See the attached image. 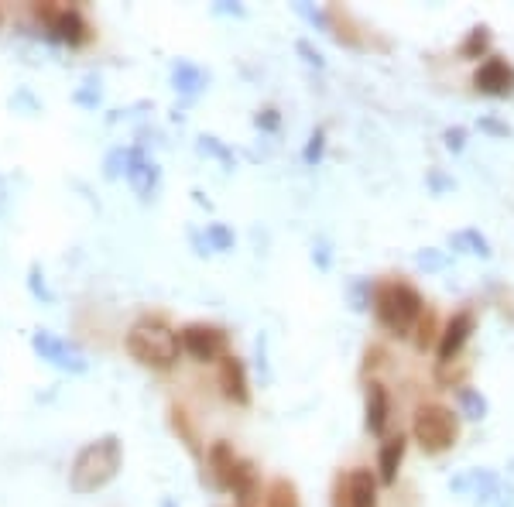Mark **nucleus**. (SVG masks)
Segmentation results:
<instances>
[{"mask_svg":"<svg viewBox=\"0 0 514 507\" xmlns=\"http://www.w3.org/2000/svg\"><path fill=\"white\" fill-rule=\"evenodd\" d=\"M120 466H124V442H120V436H114V432H107V436L86 442V446L72 456L69 490L79 497L96 494V490L114 484Z\"/></svg>","mask_w":514,"mask_h":507,"instance_id":"1","label":"nucleus"},{"mask_svg":"<svg viewBox=\"0 0 514 507\" xmlns=\"http://www.w3.org/2000/svg\"><path fill=\"white\" fill-rule=\"evenodd\" d=\"M425 299L422 292L412 285V281H381L374 295V316L377 323L388 329L398 340H408V336L419 329L425 319Z\"/></svg>","mask_w":514,"mask_h":507,"instance_id":"2","label":"nucleus"},{"mask_svg":"<svg viewBox=\"0 0 514 507\" xmlns=\"http://www.w3.org/2000/svg\"><path fill=\"white\" fill-rule=\"evenodd\" d=\"M124 350L131 353V360H138L144 367L168 370L179 364L182 357V340L165 319H138L124 336Z\"/></svg>","mask_w":514,"mask_h":507,"instance_id":"3","label":"nucleus"},{"mask_svg":"<svg viewBox=\"0 0 514 507\" xmlns=\"http://www.w3.org/2000/svg\"><path fill=\"white\" fill-rule=\"evenodd\" d=\"M412 439L425 456H443L460 439V415L446 405H419L412 415Z\"/></svg>","mask_w":514,"mask_h":507,"instance_id":"4","label":"nucleus"},{"mask_svg":"<svg viewBox=\"0 0 514 507\" xmlns=\"http://www.w3.org/2000/svg\"><path fill=\"white\" fill-rule=\"evenodd\" d=\"M31 18L38 21V28L45 31V38L62 42L69 48H79V45H86L93 38L90 21H86V14L79 11L76 4H55V0L31 4Z\"/></svg>","mask_w":514,"mask_h":507,"instance_id":"5","label":"nucleus"},{"mask_svg":"<svg viewBox=\"0 0 514 507\" xmlns=\"http://www.w3.org/2000/svg\"><path fill=\"white\" fill-rule=\"evenodd\" d=\"M182 353H189L196 364H216L230 357V333L213 323H186L179 329Z\"/></svg>","mask_w":514,"mask_h":507,"instance_id":"6","label":"nucleus"},{"mask_svg":"<svg viewBox=\"0 0 514 507\" xmlns=\"http://www.w3.org/2000/svg\"><path fill=\"white\" fill-rule=\"evenodd\" d=\"M31 350H35L45 364H52L55 370H66V374H86V370H90L86 353L79 350L76 343L52 333V329H35V333H31Z\"/></svg>","mask_w":514,"mask_h":507,"instance_id":"7","label":"nucleus"},{"mask_svg":"<svg viewBox=\"0 0 514 507\" xmlns=\"http://www.w3.org/2000/svg\"><path fill=\"white\" fill-rule=\"evenodd\" d=\"M449 490H453L456 497H470L473 507H494L501 501L504 484L491 466H470V470L449 477Z\"/></svg>","mask_w":514,"mask_h":507,"instance_id":"8","label":"nucleus"},{"mask_svg":"<svg viewBox=\"0 0 514 507\" xmlns=\"http://www.w3.org/2000/svg\"><path fill=\"white\" fill-rule=\"evenodd\" d=\"M131 192L141 203H151L162 189V165L144 151V144H127V172H124Z\"/></svg>","mask_w":514,"mask_h":507,"instance_id":"9","label":"nucleus"},{"mask_svg":"<svg viewBox=\"0 0 514 507\" xmlns=\"http://www.w3.org/2000/svg\"><path fill=\"white\" fill-rule=\"evenodd\" d=\"M477 333V312L473 309H460L449 316V323L443 326L439 333V343H436V364L439 367H449L460 360V353L467 350V343L473 340Z\"/></svg>","mask_w":514,"mask_h":507,"instance_id":"10","label":"nucleus"},{"mask_svg":"<svg viewBox=\"0 0 514 507\" xmlns=\"http://www.w3.org/2000/svg\"><path fill=\"white\" fill-rule=\"evenodd\" d=\"M473 90L491 100H508L514 96V66L504 55H487L473 72Z\"/></svg>","mask_w":514,"mask_h":507,"instance_id":"11","label":"nucleus"},{"mask_svg":"<svg viewBox=\"0 0 514 507\" xmlns=\"http://www.w3.org/2000/svg\"><path fill=\"white\" fill-rule=\"evenodd\" d=\"M336 507H377V477L364 466L336 480Z\"/></svg>","mask_w":514,"mask_h":507,"instance_id":"12","label":"nucleus"},{"mask_svg":"<svg viewBox=\"0 0 514 507\" xmlns=\"http://www.w3.org/2000/svg\"><path fill=\"white\" fill-rule=\"evenodd\" d=\"M216 384H220L223 398L230 401V405H240L247 408L251 405V381H247V364L237 357V353H230V357L220 360V374H216Z\"/></svg>","mask_w":514,"mask_h":507,"instance_id":"13","label":"nucleus"},{"mask_svg":"<svg viewBox=\"0 0 514 507\" xmlns=\"http://www.w3.org/2000/svg\"><path fill=\"white\" fill-rule=\"evenodd\" d=\"M391 422V394L381 381H367L364 388V429L381 439Z\"/></svg>","mask_w":514,"mask_h":507,"instance_id":"14","label":"nucleus"},{"mask_svg":"<svg viewBox=\"0 0 514 507\" xmlns=\"http://www.w3.org/2000/svg\"><path fill=\"white\" fill-rule=\"evenodd\" d=\"M237 463L240 456L234 453V446L230 442H213L210 453H206V477H210V484L216 490H230L234 484V473H237Z\"/></svg>","mask_w":514,"mask_h":507,"instance_id":"15","label":"nucleus"},{"mask_svg":"<svg viewBox=\"0 0 514 507\" xmlns=\"http://www.w3.org/2000/svg\"><path fill=\"white\" fill-rule=\"evenodd\" d=\"M168 79H172V90L179 93L182 100H196L199 93L210 90V72H206L203 66H196V62H189V59H175Z\"/></svg>","mask_w":514,"mask_h":507,"instance_id":"16","label":"nucleus"},{"mask_svg":"<svg viewBox=\"0 0 514 507\" xmlns=\"http://www.w3.org/2000/svg\"><path fill=\"white\" fill-rule=\"evenodd\" d=\"M405 453H408V439L401 436H391V439H384L381 442V449H377V480L381 484H398V470H401V463H405Z\"/></svg>","mask_w":514,"mask_h":507,"instance_id":"17","label":"nucleus"},{"mask_svg":"<svg viewBox=\"0 0 514 507\" xmlns=\"http://www.w3.org/2000/svg\"><path fill=\"white\" fill-rule=\"evenodd\" d=\"M446 244H449V251L453 254H467V257H480V261H491L494 257V247H491V240L484 237L477 227H463V230H453L446 237Z\"/></svg>","mask_w":514,"mask_h":507,"instance_id":"18","label":"nucleus"},{"mask_svg":"<svg viewBox=\"0 0 514 507\" xmlns=\"http://www.w3.org/2000/svg\"><path fill=\"white\" fill-rule=\"evenodd\" d=\"M230 494L237 497L240 507H251L261 494V473L251 460H240L237 463V473H234V484H230Z\"/></svg>","mask_w":514,"mask_h":507,"instance_id":"19","label":"nucleus"},{"mask_svg":"<svg viewBox=\"0 0 514 507\" xmlns=\"http://www.w3.org/2000/svg\"><path fill=\"white\" fill-rule=\"evenodd\" d=\"M343 295H347L353 312H367V309H374L377 281L364 278V275H353V278H347V285H343Z\"/></svg>","mask_w":514,"mask_h":507,"instance_id":"20","label":"nucleus"},{"mask_svg":"<svg viewBox=\"0 0 514 507\" xmlns=\"http://www.w3.org/2000/svg\"><path fill=\"white\" fill-rule=\"evenodd\" d=\"M487 52H491V24H473L467 38L460 42V59L477 62V59H487Z\"/></svg>","mask_w":514,"mask_h":507,"instance_id":"21","label":"nucleus"},{"mask_svg":"<svg viewBox=\"0 0 514 507\" xmlns=\"http://www.w3.org/2000/svg\"><path fill=\"white\" fill-rule=\"evenodd\" d=\"M456 405H460V418L467 422H484L491 415V401L480 394V388H456Z\"/></svg>","mask_w":514,"mask_h":507,"instance_id":"22","label":"nucleus"},{"mask_svg":"<svg viewBox=\"0 0 514 507\" xmlns=\"http://www.w3.org/2000/svg\"><path fill=\"white\" fill-rule=\"evenodd\" d=\"M172 429L179 432V439L186 442V449H189L192 456H196V460H206L203 446H199V436H196V425H192V418H189L186 408H179V405L172 408Z\"/></svg>","mask_w":514,"mask_h":507,"instance_id":"23","label":"nucleus"},{"mask_svg":"<svg viewBox=\"0 0 514 507\" xmlns=\"http://www.w3.org/2000/svg\"><path fill=\"white\" fill-rule=\"evenodd\" d=\"M264 507H302L299 490H295L292 480H285V477L271 480L268 490H264Z\"/></svg>","mask_w":514,"mask_h":507,"instance_id":"24","label":"nucleus"},{"mask_svg":"<svg viewBox=\"0 0 514 507\" xmlns=\"http://www.w3.org/2000/svg\"><path fill=\"white\" fill-rule=\"evenodd\" d=\"M206 237V247H210V254H230L237 244V233L227 227V223H206L203 230Z\"/></svg>","mask_w":514,"mask_h":507,"instance_id":"25","label":"nucleus"},{"mask_svg":"<svg viewBox=\"0 0 514 507\" xmlns=\"http://www.w3.org/2000/svg\"><path fill=\"white\" fill-rule=\"evenodd\" d=\"M295 14H299L302 21H309L316 31H323V35H333V11H329V7L305 4V0H299V4H295Z\"/></svg>","mask_w":514,"mask_h":507,"instance_id":"26","label":"nucleus"},{"mask_svg":"<svg viewBox=\"0 0 514 507\" xmlns=\"http://www.w3.org/2000/svg\"><path fill=\"white\" fill-rule=\"evenodd\" d=\"M196 148L203 151V155L216 158V162H220L223 168H227V172H234V168H237V162H234V151H230L227 144H223L220 138H216V134H199Z\"/></svg>","mask_w":514,"mask_h":507,"instance_id":"27","label":"nucleus"},{"mask_svg":"<svg viewBox=\"0 0 514 507\" xmlns=\"http://www.w3.org/2000/svg\"><path fill=\"white\" fill-rule=\"evenodd\" d=\"M326 158V127H312L309 131V141L302 148V162L309 168H319Z\"/></svg>","mask_w":514,"mask_h":507,"instance_id":"28","label":"nucleus"},{"mask_svg":"<svg viewBox=\"0 0 514 507\" xmlns=\"http://www.w3.org/2000/svg\"><path fill=\"white\" fill-rule=\"evenodd\" d=\"M415 264L425 275H439V271L449 268V254L439 251V247H422V251H415Z\"/></svg>","mask_w":514,"mask_h":507,"instance_id":"29","label":"nucleus"},{"mask_svg":"<svg viewBox=\"0 0 514 507\" xmlns=\"http://www.w3.org/2000/svg\"><path fill=\"white\" fill-rule=\"evenodd\" d=\"M72 100H76L79 107H86V110H96V107H100V100H103L100 76H86V83L79 86L76 93H72Z\"/></svg>","mask_w":514,"mask_h":507,"instance_id":"30","label":"nucleus"},{"mask_svg":"<svg viewBox=\"0 0 514 507\" xmlns=\"http://www.w3.org/2000/svg\"><path fill=\"white\" fill-rule=\"evenodd\" d=\"M28 292L35 295L38 302H45V305H52V302H55L52 288H48V281H45L42 264H31V268H28Z\"/></svg>","mask_w":514,"mask_h":507,"instance_id":"31","label":"nucleus"},{"mask_svg":"<svg viewBox=\"0 0 514 507\" xmlns=\"http://www.w3.org/2000/svg\"><path fill=\"white\" fill-rule=\"evenodd\" d=\"M124 172H127V148L120 144V148H114L107 158H103V179L114 182V179H120Z\"/></svg>","mask_w":514,"mask_h":507,"instance_id":"32","label":"nucleus"},{"mask_svg":"<svg viewBox=\"0 0 514 507\" xmlns=\"http://www.w3.org/2000/svg\"><path fill=\"white\" fill-rule=\"evenodd\" d=\"M425 185H429L432 196H446V192L456 189L453 175H446L443 168H429V172H425Z\"/></svg>","mask_w":514,"mask_h":507,"instance_id":"33","label":"nucleus"},{"mask_svg":"<svg viewBox=\"0 0 514 507\" xmlns=\"http://www.w3.org/2000/svg\"><path fill=\"white\" fill-rule=\"evenodd\" d=\"M467 138H470L467 127L453 124V127H446V131H443V148L453 151V155H463V151H467Z\"/></svg>","mask_w":514,"mask_h":507,"instance_id":"34","label":"nucleus"},{"mask_svg":"<svg viewBox=\"0 0 514 507\" xmlns=\"http://www.w3.org/2000/svg\"><path fill=\"white\" fill-rule=\"evenodd\" d=\"M295 52L302 55V62H305V66H312V69H319V72L326 69V55L319 52V48L312 45V42H305V38H299V42H295Z\"/></svg>","mask_w":514,"mask_h":507,"instance_id":"35","label":"nucleus"},{"mask_svg":"<svg viewBox=\"0 0 514 507\" xmlns=\"http://www.w3.org/2000/svg\"><path fill=\"white\" fill-rule=\"evenodd\" d=\"M312 264L319 271L333 268V244H329V237H316V244H312Z\"/></svg>","mask_w":514,"mask_h":507,"instance_id":"36","label":"nucleus"},{"mask_svg":"<svg viewBox=\"0 0 514 507\" xmlns=\"http://www.w3.org/2000/svg\"><path fill=\"white\" fill-rule=\"evenodd\" d=\"M254 357H257V374H261V384H271V364H268V336H257L254 343Z\"/></svg>","mask_w":514,"mask_h":507,"instance_id":"37","label":"nucleus"},{"mask_svg":"<svg viewBox=\"0 0 514 507\" xmlns=\"http://www.w3.org/2000/svg\"><path fill=\"white\" fill-rule=\"evenodd\" d=\"M254 127H257V131H264V134H275L278 127H281V114H278L275 107L257 110V114H254Z\"/></svg>","mask_w":514,"mask_h":507,"instance_id":"38","label":"nucleus"},{"mask_svg":"<svg viewBox=\"0 0 514 507\" xmlns=\"http://www.w3.org/2000/svg\"><path fill=\"white\" fill-rule=\"evenodd\" d=\"M477 131L491 134V138H497V141L511 138V127L504 124V120H497V117H480V120H477Z\"/></svg>","mask_w":514,"mask_h":507,"instance_id":"39","label":"nucleus"},{"mask_svg":"<svg viewBox=\"0 0 514 507\" xmlns=\"http://www.w3.org/2000/svg\"><path fill=\"white\" fill-rule=\"evenodd\" d=\"M415 346H419V350H425V346L432 343V333H436V316H432V312H425V319L419 323V329H415Z\"/></svg>","mask_w":514,"mask_h":507,"instance_id":"40","label":"nucleus"},{"mask_svg":"<svg viewBox=\"0 0 514 507\" xmlns=\"http://www.w3.org/2000/svg\"><path fill=\"white\" fill-rule=\"evenodd\" d=\"M213 14H234V18H244V14H247V7L230 4V0H220V4L213 7Z\"/></svg>","mask_w":514,"mask_h":507,"instance_id":"41","label":"nucleus"},{"mask_svg":"<svg viewBox=\"0 0 514 507\" xmlns=\"http://www.w3.org/2000/svg\"><path fill=\"white\" fill-rule=\"evenodd\" d=\"M494 507H514V487H508V494H501V501Z\"/></svg>","mask_w":514,"mask_h":507,"instance_id":"42","label":"nucleus"},{"mask_svg":"<svg viewBox=\"0 0 514 507\" xmlns=\"http://www.w3.org/2000/svg\"><path fill=\"white\" fill-rule=\"evenodd\" d=\"M162 507H175V501H172V497H165V501H162Z\"/></svg>","mask_w":514,"mask_h":507,"instance_id":"43","label":"nucleus"},{"mask_svg":"<svg viewBox=\"0 0 514 507\" xmlns=\"http://www.w3.org/2000/svg\"><path fill=\"white\" fill-rule=\"evenodd\" d=\"M0 24H4V7H0Z\"/></svg>","mask_w":514,"mask_h":507,"instance_id":"44","label":"nucleus"}]
</instances>
